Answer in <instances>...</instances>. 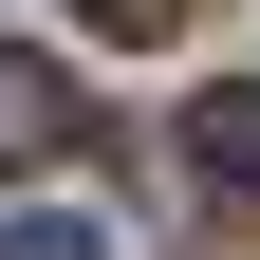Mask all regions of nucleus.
Wrapping results in <instances>:
<instances>
[{
    "label": "nucleus",
    "mask_w": 260,
    "mask_h": 260,
    "mask_svg": "<svg viewBox=\"0 0 260 260\" xmlns=\"http://www.w3.org/2000/svg\"><path fill=\"white\" fill-rule=\"evenodd\" d=\"M0 260H112V223H93V205H19V223H0Z\"/></svg>",
    "instance_id": "7ed1b4c3"
},
{
    "label": "nucleus",
    "mask_w": 260,
    "mask_h": 260,
    "mask_svg": "<svg viewBox=\"0 0 260 260\" xmlns=\"http://www.w3.org/2000/svg\"><path fill=\"white\" fill-rule=\"evenodd\" d=\"M186 168H205L223 205H260V75H223L205 112H186Z\"/></svg>",
    "instance_id": "f03ea898"
},
{
    "label": "nucleus",
    "mask_w": 260,
    "mask_h": 260,
    "mask_svg": "<svg viewBox=\"0 0 260 260\" xmlns=\"http://www.w3.org/2000/svg\"><path fill=\"white\" fill-rule=\"evenodd\" d=\"M75 19H93V38H168L186 0H75Z\"/></svg>",
    "instance_id": "20e7f679"
},
{
    "label": "nucleus",
    "mask_w": 260,
    "mask_h": 260,
    "mask_svg": "<svg viewBox=\"0 0 260 260\" xmlns=\"http://www.w3.org/2000/svg\"><path fill=\"white\" fill-rule=\"evenodd\" d=\"M75 75H56V56H0V168H56V149H75Z\"/></svg>",
    "instance_id": "f257e3e1"
}]
</instances>
